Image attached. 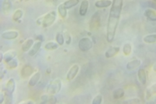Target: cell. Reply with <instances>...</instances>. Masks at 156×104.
Wrapping results in <instances>:
<instances>
[{
  "label": "cell",
  "instance_id": "18",
  "mask_svg": "<svg viewBox=\"0 0 156 104\" xmlns=\"http://www.w3.org/2000/svg\"><path fill=\"white\" fill-rule=\"evenodd\" d=\"M17 56V51L14 50V49H11V50H8L6 51L5 53L4 54V61L6 63L10 62L12 59H14Z\"/></svg>",
  "mask_w": 156,
  "mask_h": 104
},
{
  "label": "cell",
  "instance_id": "25",
  "mask_svg": "<svg viewBox=\"0 0 156 104\" xmlns=\"http://www.w3.org/2000/svg\"><path fill=\"white\" fill-rule=\"evenodd\" d=\"M124 94H125V92H124L123 88H116L113 92V98L115 99V100L122 98L123 96H124Z\"/></svg>",
  "mask_w": 156,
  "mask_h": 104
},
{
  "label": "cell",
  "instance_id": "36",
  "mask_svg": "<svg viewBox=\"0 0 156 104\" xmlns=\"http://www.w3.org/2000/svg\"><path fill=\"white\" fill-rule=\"evenodd\" d=\"M21 103H34L33 101H31V100H28V101H23V102H21L20 104Z\"/></svg>",
  "mask_w": 156,
  "mask_h": 104
},
{
  "label": "cell",
  "instance_id": "24",
  "mask_svg": "<svg viewBox=\"0 0 156 104\" xmlns=\"http://www.w3.org/2000/svg\"><path fill=\"white\" fill-rule=\"evenodd\" d=\"M155 88L156 85L154 83V84H153L152 86H150L149 88L147 89V91H146V98H147V100L150 99L153 95H155Z\"/></svg>",
  "mask_w": 156,
  "mask_h": 104
},
{
  "label": "cell",
  "instance_id": "30",
  "mask_svg": "<svg viewBox=\"0 0 156 104\" xmlns=\"http://www.w3.org/2000/svg\"><path fill=\"white\" fill-rule=\"evenodd\" d=\"M64 36L62 35V32H57L56 35V42L57 44H59L60 46L63 45L64 44Z\"/></svg>",
  "mask_w": 156,
  "mask_h": 104
},
{
  "label": "cell",
  "instance_id": "22",
  "mask_svg": "<svg viewBox=\"0 0 156 104\" xmlns=\"http://www.w3.org/2000/svg\"><path fill=\"white\" fill-rule=\"evenodd\" d=\"M23 16V10L17 9V10L14 11V13L12 15V20L14 22H17V21H19L22 18Z\"/></svg>",
  "mask_w": 156,
  "mask_h": 104
},
{
  "label": "cell",
  "instance_id": "33",
  "mask_svg": "<svg viewBox=\"0 0 156 104\" xmlns=\"http://www.w3.org/2000/svg\"><path fill=\"white\" fill-rule=\"evenodd\" d=\"M125 103H140V100L139 98H132V99H129L128 101H126L125 102Z\"/></svg>",
  "mask_w": 156,
  "mask_h": 104
},
{
  "label": "cell",
  "instance_id": "15",
  "mask_svg": "<svg viewBox=\"0 0 156 104\" xmlns=\"http://www.w3.org/2000/svg\"><path fill=\"white\" fill-rule=\"evenodd\" d=\"M140 64H141V61L140 59H133V60L129 61L127 63V69L128 70H133L139 68Z\"/></svg>",
  "mask_w": 156,
  "mask_h": 104
},
{
  "label": "cell",
  "instance_id": "20",
  "mask_svg": "<svg viewBox=\"0 0 156 104\" xmlns=\"http://www.w3.org/2000/svg\"><path fill=\"white\" fill-rule=\"evenodd\" d=\"M34 44V40L32 38L26 39L23 44L22 45V50L23 52H28L29 50L30 49V48L32 47V45Z\"/></svg>",
  "mask_w": 156,
  "mask_h": 104
},
{
  "label": "cell",
  "instance_id": "3",
  "mask_svg": "<svg viewBox=\"0 0 156 104\" xmlns=\"http://www.w3.org/2000/svg\"><path fill=\"white\" fill-rule=\"evenodd\" d=\"M62 88V82L59 78L55 79L53 81L49 83V85L47 86V93L50 94V95H56L60 92Z\"/></svg>",
  "mask_w": 156,
  "mask_h": 104
},
{
  "label": "cell",
  "instance_id": "29",
  "mask_svg": "<svg viewBox=\"0 0 156 104\" xmlns=\"http://www.w3.org/2000/svg\"><path fill=\"white\" fill-rule=\"evenodd\" d=\"M122 52L125 56L130 55L131 52H132V45L129 43H127V44H124L122 47Z\"/></svg>",
  "mask_w": 156,
  "mask_h": 104
},
{
  "label": "cell",
  "instance_id": "14",
  "mask_svg": "<svg viewBox=\"0 0 156 104\" xmlns=\"http://www.w3.org/2000/svg\"><path fill=\"white\" fill-rule=\"evenodd\" d=\"M41 46H42V41H37L36 43H34L32 47L28 51L29 56H34L38 52L39 49L41 48Z\"/></svg>",
  "mask_w": 156,
  "mask_h": 104
},
{
  "label": "cell",
  "instance_id": "17",
  "mask_svg": "<svg viewBox=\"0 0 156 104\" xmlns=\"http://www.w3.org/2000/svg\"><path fill=\"white\" fill-rule=\"evenodd\" d=\"M144 16L150 21H156V11L151 8L146 9L144 11Z\"/></svg>",
  "mask_w": 156,
  "mask_h": 104
},
{
  "label": "cell",
  "instance_id": "32",
  "mask_svg": "<svg viewBox=\"0 0 156 104\" xmlns=\"http://www.w3.org/2000/svg\"><path fill=\"white\" fill-rule=\"evenodd\" d=\"M102 102V95L101 94L96 95L92 100V104H101Z\"/></svg>",
  "mask_w": 156,
  "mask_h": 104
},
{
  "label": "cell",
  "instance_id": "9",
  "mask_svg": "<svg viewBox=\"0 0 156 104\" xmlns=\"http://www.w3.org/2000/svg\"><path fill=\"white\" fill-rule=\"evenodd\" d=\"M11 9H12V4L11 0H4L2 4V12L4 15L8 16L11 13Z\"/></svg>",
  "mask_w": 156,
  "mask_h": 104
},
{
  "label": "cell",
  "instance_id": "35",
  "mask_svg": "<svg viewBox=\"0 0 156 104\" xmlns=\"http://www.w3.org/2000/svg\"><path fill=\"white\" fill-rule=\"evenodd\" d=\"M1 98H0V103H3L5 102V92H1V95H0Z\"/></svg>",
  "mask_w": 156,
  "mask_h": 104
},
{
  "label": "cell",
  "instance_id": "16",
  "mask_svg": "<svg viewBox=\"0 0 156 104\" xmlns=\"http://www.w3.org/2000/svg\"><path fill=\"white\" fill-rule=\"evenodd\" d=\"M112 1L111 0H97L95 3V7L99 9H104L111 6Z\"/></svg>",
  "mask_w": 156,
  "mask_h": 104
},
{
  "label": "cell",
  "instance_id": "8",
  "mask_svg": "<svg viewBox=\"0 0 156 104\" xmlns=\"http://www.w3.org/2000/svg\"><path fill=\"white\" fill-rule=\"evenodd\" d=\"M19 36V33L17 30H6L2 33L1 37L3 39H5V40H13V39H16L18 38Z\"/></svg>",
  "mask_w": 156,
  "mask_h": 104
},
{
  "label": "cell",
  "instance_id": "37",
  "mask_svg": "<svg viewBox=\"0 0 156 104\" xmlns=\"http://www.w3.org/2000/svg\"><path fill=\"white\" fill-rule=\"evenodd\" d=\"M20 1H25V2H28L30 0H20Z\"/></svg>",
  "mask_w": 156,
  "mask_h": 104
},
{
  "label": "cell",
  "instance_id": "12",
  "mask_svg": "<svg viewBox=\"0 0 156 104\" xmlns=\"http://www.w3.org/2000/svg\"><path fill=\"white\" fill-rule=\"evenodd\" d=\"M33 73V68L30 65H24L22 68V70H21V77L22 78H27L30 76H31Z\"/></svg>",
  "mask_w": 156,
  "mask_h": 104
},
{
  "label": "cell",
  "instance_id": "10",
  "mask_svg": "<svg viewBox=\"0 0 156 104\" xmlns=\"http://www.w3.org/2000/svg\"><path fill=\"white\" fill-rule=\"evenodd\" d=\"M89 0H83L81 5H80V8H79V14L80 16H84L89 10Z\"/></svg>",
  "mask_w": 156,
  "mask_h": 104
},
{
  "label": "cell",
  "instance_id": "5",
  "mask_svg": "<svg viewBox=\"0 0 156 104\" xmlns=\"http://www.w3.org/2000/svg\"><path fill=\"white\" fill-rule=\"evenodd\" d=\"M93 42L89 38H83L78 42V48L83 52H88L92 49Z\"/></svg>",
  "mask_w": 156,
  "mask_h": 104
},
{
  "label": "cell",
  "instance_id": "2",
  "mask_svg": "<svg viewBox=\"0 0 156 104\" xmlns=\"http://www.w3.org/2000/svg\"><path fill=\"white\" fill-rule=\"evenodd\" d=\"M56 15L57 14L56 11H50L44 16L38 17L37 20V23L38 25H42L44 28L50 27L56 21Z\"/></svg>",
  "mask_w": 156,
  "mask_h": 104
},
{
  "label": "cell",
  "instance_id": "28",
  "mask_svg": "<svg viewBox=\"0 0 156 104\" xmlns=\"http://www.w3.org/2000/svg\"><path fill=\"white\" fill-rule=\"evenodd\" d=\"M17 66H18V61L16 58H14V59H12L10 62L6 63V68L8 70H14V69L17 68Z\"/></svg>",
  "mask_w": 156,
  "mask_h": 104
},
{
  "label": "cell",
  "instance_id": "6",
  "mask_svg": "<svg viewBox=\"0 0 156 104\" xmlns=\"http://www.w3.org/2000/svg\"><path fill=\"white\" fill-rule=\"evenodd\" d=\"M101 26V14L99 11H95L90 18L89 29L91 30H96Z\"/></svg>",
  "mask_w": 156,
  "mask_h": 104
},
{
  "label": "cell",
  "instance_id": "31",
  "mask_svg": "<svg viewBox=\"0 0 156 104\" xmlns=\"http://www.w3.org/2000/svg\"><path fill=\"white\" fill-rule=\"evenodd\" d=\"M54 98L53 95H50V94H47V95H44L41 99H42V102H52L51 99Z\"/></svg>",
  "mask_w": 156,
  "mask_h": 104
},
{
  "label": "cell",
  "instance_id": "21",
  "mask_svg": "<svg viewBox=\"0 0 156 104\" xmlns=\"http://www.w3.org/2000/svg\"><path fill=\"white\" fill-rule=\"evenodd\" d=\"M79 2H80V0H67L64 3H62V5L67 10H69V9H71L73 7L77 5Z\"/></svg>",
  "mask_w": 156,
  "mask_h": 104
},
{
  "label": "cell",
  "instance_id": "7",
  "mask_svg": "<svg viewBox=\"0 0 156 104\" xmlns=\"http://www.w3.org/2000/svg\"><path fill=\"white\" fill-rule=\"evenodd\" d=\"M79 70H80V67L78 64H74L73 66H71V68L69 70L67 75H66V79L68 81H72L73 79L76 77V75L79 72Z\"/></svg>",
  "mask_w": 156,
  "mask_h": 104
},
{
  "label": "cell",
  "instance_id": "27",
  "mask_svg": "<svg viewBox=\"0 0 156 104\" xmlns=\"http://www.w3.org/2000/svg\"><path fill=\"white\" fill-rule=\"evenodd\" d=\"M58 46H59V44L56 42H48L44 45V49L46 50H55V49H58Z\"/></svg>",
  "mask_w": 156,
  "mask_h": 104
},
{
  "label": "cell",
  "instance_id": "34",
  "mask_svg": "<svg viewBox=\"0 0 156 104\" xmlns=\"http://www.w3.org/2000/svg\"><path fill=\"white\" fill-rule=\"evenodd\" d=\"M65 33H66V35H65V37H66V44H69L70 42H71V37H70V35L67 31H65Z\"/></svg>",
  "mask_w": 156,
  "mask_h": 104
},
{
  "label": "cell",
  "instance_id": "11",
  "mask_svg": "<svg viewBox=\"0 0 156 104\" xmlns=\"http://www.w3.org/2000/svg\"><path fill=\"white\" fill-rule=\"evenodd\" d=\"M119 52H120V47H118V46H113V47L109 48L105 52V57L106 58H112V57L115 56Z\"/></svg>",
  "mask_w": 156,
  "mask_h": 104
},
{
  "label": "cell",
  "instance_id": "4",
  "mask_svg": "<svg viewBox=\"0 0 156 104\" xmlns=\"http://www.w3.org/2000/svg\"><path fill=\"white\" fill-rule=\"evenodd\" d=\"M16 90V82L13 78L9 79L5 83V98L10 99L11 102V99H12V95Z\"/></svg>",
  "mask_w": 156,
  "mask_h": 104
},
{
  "label": "cell",
  "instance_id": "1",
  "mask_svg": "<svg viewBox=\"0 0 156 104\" xmlns=\"http://www.w3.org/2000/svg\"><path fill=\"white\" fill-rule=\"evenodd\" d=\"M123 0H113L107 23L106 39L108 43H112L115 37L117 27L120 22L122 11Z\"/></svg>",
  "mask_w": 156,
  "mask_h": 104
},
{
  "label": "cell",
  "instance_id": "23",
  "mask_svg": "<svg viewBox=\"0 0 156 104\" xmlns=\"http://www.w3.org/2000/svg\"><path fill=\"white\" fill-rule=\"evenodd\" d=\"M143 42L146 44H155L156 43V34H150L143 38Z\"/></svg>",
  "mask_w": 156,
  "mask_h": 104
},
{
  "label": "cell",
  "instance_id": "13",
  "mask_svg": "<svg viewBox=\"0 0 156 104\" xmlns=\"http://www.w3.org/2000/svg\"><path fill=\"white\" fill-rule=\"evenodd\" d=\"M40 77H41V73L39 71L35 72L33 75L31 76V77L30 78V81H29V87H34L37 85V83L39 82L40 80Z\"/></svg>",
  "mask_w": 156,
  "mask_h": 104
},
{
  "label": "cell",
  "instance_id": "19",
  "mask_svg": "<svg viewBox=\"0 0 156 104\" xmlns=\"http://www.w3.org/2000/svg\"><path fill=\"white\" fill-rule=\"evenodd\" d=\"M137 76H138V80L139 82L145 85L147 83V73H146V70L144 69H140L138 70V73H137Z\"/></svg>",
  "mask_w": 156,
  "mask_h": 104
},
{
  "label": "cell",
  "instance_id": "26",
  "mask_svg": "<svg viewBox=\"0 0 156 104\" xmlns=\"http://www.w3.org/2000/svg\"><path fill=\"white\" fill-rule=\"evenodd\" d=\"M67 9L63 6L62 4H60L58 7H57V11H58V14L60 15L62 18H66V16H67Z\"/></svg>",
  "mask_w": 156,
  "mask_h": 104
}]
</instances>
